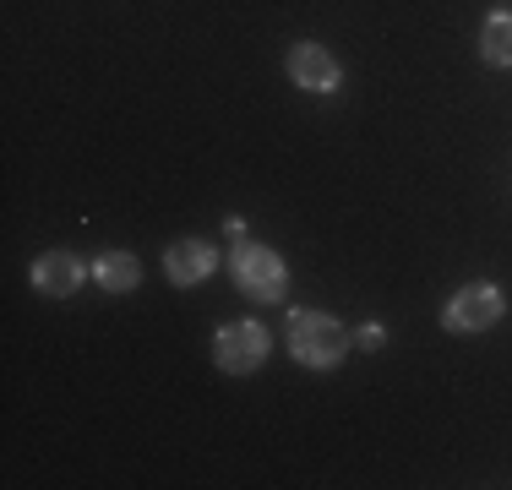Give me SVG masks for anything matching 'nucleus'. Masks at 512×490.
Instances as JSON below:
<instances>
[{
  "label": "nucleus",
  "instance_id": "obj_8",
  "mask_svg": "<svg viewBox=\"0 0 512 490\" xmlns=\"http://www.w3.org/2000/svg\"><path fill=\"white\" fill-rule=\"evenodd\" d=\"M93 278H99L104 294H131L142 284V262L131 251H104L99 262H93Z\"/></svg>",
  "mask_w": 512,
  "mask_h": 490
},
{
  "label": "nucleus",
  "instance_id": "obj_3",
  "mask_svg": "<svg viewBox=\"0 0 512 490\" xmlns=\"http://www.w3.org/2000/svg\"><path fill=\"white\" fill-rule=\"evenodd\" d=\"M267 349H273V338H267V327L251 322V316H246V322H224V327H218V338H213V360H218V371H229V376L262 371Z\"/></svg>",
  "mask_w": 512,
  "mask_h": 490
},
{
  "label": "nucleus",
  "instance_id": "obj_5",
  "mask_svg": "<svg viewBox=\"0 0 512 490\" xmlns=\"http://www.w3.org/2000/svg\"><path fill=\"white\" fill-rule=\"evenodd\" d=\"M284 66H289V77H295V88H306V93H338V88H344V66H338L322 44H311V39L289 49Z\"/></svg>",
  "mask_w": 512,
  "mask_h": 490
},
{
  "label": "nucleus",
  "instance_id": "obj_2",
  "mask_svg": "<svg viewBox=\"0 0 512 490\" xmlns=\"http://www.w3.org/2000/svg\"><path fill=\"white\" fill-rule=\"evenodd\" d=\"M229 273H235L240 294H251V300H262V305H278V300L289 294L284 256H278V251H267V245L240 240V245H235V256H229Z\"/></svg>",
  "mask_w": 512,
  "mask_h": 490
},
{
  "label": "nucleus",
  "instance_id": "obj_7",
  "mask_svg": "<svg viewBox=\"0 0 512 490\" xmlns=\"http://www.w3.org/2000/svg\"><path fill=\"white\" fill-rule=\"evenodd\" d=\"M218 267V251L207 240H197V235H186V240H175L164 251V278L169 284H180V289H191V284H202L207 273Z\"/></svg>",
  "mask_w": 512,
  "mask_h": 490
},
{
  "label": "nucleus",
  "instance_id": "obj_9",
  "mask_svg": "<svg viewBox=\"0 0 512 490\" xmlns=\"http://www.w3.org/2000/svg\"><path fill=\"white\" fill-rule=\"evenodd\" d=\"M480 55H485V66H512V11H491L485 17Z\"/></svg>",
  "mask_w": 512,
  "mask_h": 490
},
{
  "label": "nucleus",
  "instance_id": "obj_4",
  "mask_svg": "<svg viewBox=\"0 0 512 490\" xmlns=\"http://www.w3.org/2000/svg\"><path fill=\"white\" fill-rule=\"evenodd\" d=\"M502 311H507V294L480 278V284H463L453 300L442 305V327L447 333H485V327L502 322Z\"/></svg>",
  "mask_w": 512,
  "mask_h": 490
},
{
  "label": "nucleus",
  "instance_id": "obj_10",
  "mask_svg": "<svg viewBox=\"0 0 512 490\" xmlns=\"http://www.w3.org/2000/svg\"><path fill=\"white\" fill-rule=\"evenodd\" d=\"M355 343H360V349H382V343H387V327H382V322H365L360 333H355Z\"/></svg>",
  "mask_w": 512,
  "mask_h": 490
},
{
  "label": "nucleus",
  "instance_id": "obj_1",
  "mask_svg": "<svg viewBox=\"0 0 512 490\" xmlns=\"http://www.w3.org/2000/svg\"><path fill=\"white\" fill-rule=\"evenodd\" d=\"M349 327L338 316H322V311H295L289 316V354H295L306 371H333L338 360L349 354Z\"/></svg>",
  "mask_w": 512,
  "mask_h": 490
},
{
  "label": "nucleus",
  "instance_id": "obj_6",
  "mask_svg": "<svg viewBox=\"0 0 512 490\" xmlns=\"http://www.w3.org/2000/svg\"><path fill=\"white\" fill-rule=\"evenodd\" d=\"M28 278H33V289H39L44 300H71V294L82 289V278H88V267H82L71 251H44Z\"/></svg>",
  "mask_w": 512,
  "mask_h": 490
}]
</instances>
